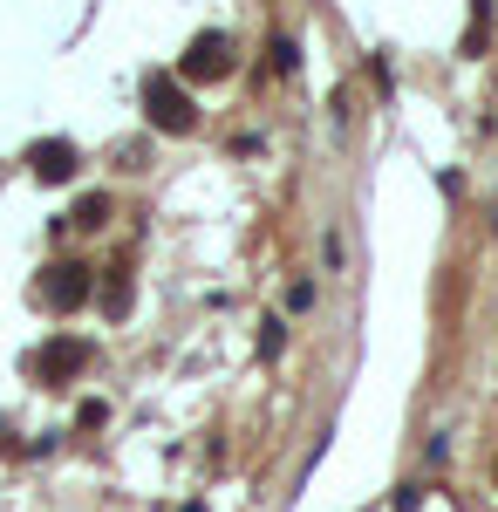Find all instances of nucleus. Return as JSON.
<instances>
[{"instance_id": "nucleus-11", "label": "nucleus", "mask_w": 498, "mask_h": 512, "mask_svg": "<svg viewBox=\"0 0 498 512\" xmlns=\"http://www.w3.org/2000/svg\"><path fill=\"white\" fill-rule=\"evenodd\" d=\"M492 472H498V465H492Z\"/></svg>"}, {"instance_id": "nucleus-4", "label": "nucleus", "mask_w": 498, "mask_h": 512, "mask_svg": "<svg viewBox=\"0 0 498 512\" xmlns=\"http://www.w3.org/2000/svg\"><path fill=\"white\" fill-rule=\"evenodd\" d=\"M89 362H96V349H89V342H76V335H62V342H48V349L35 355V369L48 376V383H69V376H82Z\"/></svg>"}, {"instance_id": "nucleus-1", "label": "nucleus", "mask_w": 498, "mask_h": 512, "mask_svg": "<svg viewBox=\"0 0 498 512\" xmlns=\"http://www.w3.org/2000/svg\"><path fill=\"white\" fill-rule=\"evenodd\" d=\"M144 117H151L157 130H171V137L198 130V110H192V96H185L178 76H144Z\"/></svg>"}, {"instance_id": "nucleus-8", "label": "nucleus", "mask_w": 498, "mask_h": 512, "mask_svg": "<svg viewBox=\"0 0 498 512\" xmlns=\"http://www.w3.org/2000/svg\"><path fill=\"white\" fill-rule=\"evenodd\" d=\"M485 28H492V0H471V28H464V55L485 48Z\"/></svg>"}, {"instance_id": "nucleus-9", "label": "nucleus", "mask_w": 498, "mask_h": 512, "mask_svg": "<svg viewBox=\"0 0 498 512\" xmlns=\"http://www.w3.org/2000/svg\"><path fill=\"white\" fill-rule=\"evenodd\" d=\"M267 55H273V69H280V76H294V62H301V55H294V41H273Z\"/></svg>"}, {"instance_id": "nucleus-2", "label": "nucleus", "mask_w": 498, "mask_h": 512, "mask_svg": "<svg viewBox=\"0 0 498 512\" xmlns=\"http://www.w3.org/2000/svg\"><path fill=\"white\" fill-rule=\"evenodd\" d=\"M178 76H185V82H219V76H232V35H192L185 62H178Z\"/></svg>"}, {"instance_id": "nucleus-10", "label": "nucleus", "mask_w": 498, "mask_h": 512, "mask_svg": "<svg viewBox=\"0 0 498 512\" xmlns=\"http://www.w3.org/2000/svg\"><path fill=\"white\" fill-rule=\"evenodd\" d=\"M280 342H287V328H280V321H267V335H260V355H280Z\"/></svg>"}, {"instance_id": "nucleus-3", "label": "nucleus", "mask_w": 498, "mask_h": 512, "mask_svg": "<svg viewBox=\"0 0 498 512\" xmlns=\"http://www.w3.org/2000/svg\"><path fill=\"white\" fill-rule=\"evenodd\" d=\"M89 267H76V260H62V267H48V280H41V301L55 308V315H76L82 301H89Z\"/></svg>"}, {"instance_id": "nucleus-7", "label": "nucleus", "mask_w": 498, "mask_h": 512, "mask_svg": "<svg viewBox=\"0 0 498 512\" xmlns=\"http://www.w3.org/2000/svg\"><path fill=\"white\" fill-rule=\"evenodd\" d=\"M103 219H110V198H103V192H89V198L76 205V212H69V226H82V233H96Z\"/></svg>"}, {"instance_id": "nucleus-6", "label": "nucleus", "mask_w": 498, "mask_h": 512, "mask_svg": "<svg viewBox=\"0 0 498 512\" xmlns=\"http://www.w3.org/2000/svg\"><path fill=\"white\" fill-rule=\"evenodd\" d=\"M103 315H110V321L130 315V274H123V267H116V274L103 280Z\"/></svg>"}, {"instance_id": "nucleus-5", "label": "nucleus", "mask_w": 498, "mask_h": 512, "mask_svg": "<svg viewBox=\"0 0 498 512\" xmlns=\"http://www.w3.org/2000/svg\"><path fill=\"white\" fill-rule=\"evenodd\" d=\"M76 144H69V137H48V144H35V151H28V171H35V178H48V185H55V178H76Z\"/></svg>"}]
</instances>
